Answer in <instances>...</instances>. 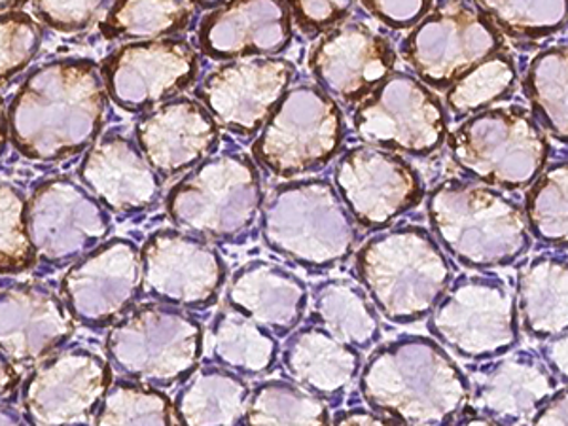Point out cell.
<instances>
[{
  "label": "cell",
  "instance_id": "obj_1",
  "mask_svg": "<svg viewBox=\"0 0 568 426\" xmlns=\"http://www.w3.org/2000/svg\"><path fill=\"white\" fill-rule=\"evenodd\" d=\"M106 90L95 63L58 59L27 78L8 109L13 146L33 162H65L103 130Z\"/></svg>",
  "mask_w": 568,
  "mask_h": 426
},
{
  "label": "cell",
  "instance_id": "obj_2",
  "mask_svg": "<svg viewBox=\"0 0 568 426\" xmlns=\"http://www.w3.org/2000/svg\"><path fill=\"white\" fill-rule=\"evenodd\" d=\"M361 393L394 425H447L465 414L470 383L452 356L428 337H402L369 356Z\"/></svg>",
  "mask_w": 568,
  "mask_h": 426
},
{
  "label": "cell",
  "instance_id": "obj_3",
  "mask_svg": "<svg viewBox=\"0 0 568 426\" xmlns=\"http://www.w3.org/2000/svg\"><path fill=\"white\" fill-rule=\"evenodd\" d=\"M355 270L375 307L396 324L428 317L453 281L452 264L436 237L412 224L366 241L356 252Z\"/></svg>",
  "mask_w": 568,
  "mask_h": 426
},
{
  "label": "cell",
  "instance_id": "obj_4",
  "mask_svg": "<svg viewBox=\"0 0 568 426\" xmlns=\"http://www.w3.org/2000/svg\"><path fill=\"white\" fill-rule=\"evenodd\" d=\"M428 219L439 246L470 270L516 264L532 245L524 209L479 182L447 181L434 187Z\"/></svg>",
  "mask_w": 568,
  "mask_h": 426
},
{
  "label": "cell",
  "instance_id": "obj_5",
  "mask_svg": "<svg viewBox=\"0 0 568 426\" xmlns=\"http://www.w3.org/2000/svg\"><path fill=\"white\" fill-rule=\"evenodd\" d=\"M260 213L265 245L311 272L336 267L355 248V219L328 181L283 184Z\"/></svg>",
  "mask_w": 568,
  "mask_h": 426
},
{
  "label": "cell",
  "instance_id": "obj_6",
  "mask_svg": "<svg viewBox=\"0 0 568 426\" xmlns=\"http://www.w3.org/2000/svg\"><path fill=\"white\" fill-rule=\"evenodd\" d=\"M262 205L258 168L240 152L211 155L168 195V213L176 227L219 243H243Z\"/></svg>",
  "mask_w": 568,
  "mask_h": 426
},
{
  "label": "cell",
  "instance_id": "obj_7",
  "mask_svg": "<svg viewBox=\"0 0 568 426\" xmlns=\"http://www.w3.org/2000/svg\"><path fill=\"white\" fill-rule=\"evenodd\" d=\"M453 160L471 179L500 190H521L542 173L549 141L521 106L481 110L449 135Z\"/></svg>",
  "mask_w": 568,
  "mask_h": 426
},
{
  "label": "cell",
  "instance_id": "obj_8",
  "mask_svg": "<svg viewBox=\"0 0 568 426\" xmlns=\"http://www.w3.org/2000/svg\"><path fill=\"white\" fill-rule=\"evenodd\" d=\"M205 334L197 318L168 304H144L120 318L106 339L110 362L152 387H175L194 374Z\"/></svg>",
  "mask_w": 568,
  "mask_h": 426
},
{
  "label": "cell",
  "instance_id": "obj_9",
  "mask_svg": "<svg viewBox=\"0 0 568 426\" xmlns=\"http://www.w3.org/2000/svg\"><path fill=\"white\" fill-rule=\"evenodd\" d=\"M345 122L334 98L317 85L286 91L252 146L262 168L281 179L313 173L342 149Z\"/></svg>",
  "mask_w": 568,
  "mask_h": 426
},
{
  "label": "cell",
  "instance_id": "obj_10",
  "mask_svg": "<svg viewBox=\"0 0 568 426\" xmlns=\"http://www.w3.org/2000/svg\"><path fill=\"white\" fill-rule=\"evenodd\" d=\"M428 317L434 336L466 361L506 355L519 339L516 296L497 277H460Z\"/></svg>",
  "mask_w": 568,
  "mask_h": 426
},
{
  "label": "cell",
  "instance_id": "obj_11",
  "mask_svg": "<svg viewBox=\"0 0 568 426\" xmlns=\"http://www.w3.org/2000/svg\"><path fill=\"white\" fill-rule=\"evenodd\" d=\"M353 123L369 146L419 158L442 149L447 135L446 109L438 95L404 72H390L362 99Z\"/></svg>",
  "mask_w": 568,
  "mask_h": 426
},
{
  "label": "cell",
  "instance_id": "obj_12",
  "mask_svg": "<svg viewBox=\"0 0 568 426\" xmlns=\"http://www.w3.org/2000/svg\"><path fill=\"white\" fill-rule=\"evenodd\" d=\"M412 29L402 55L436 90H447L471 67L503 50L497 29L466 0H449Z\"/></svg>",
  "mask_w": 568,
  "mask_h": 426
},
{
  "label": "cell",
  "instance_id": "obj_13",
  "mask_svg": "<svg viewBox=\"0 0 568 426\" xmlns=\"http://www.w3.org/2000/svg\"><path fill=\"white\" fill-rule=\"evenodd\" d=\"M27 227L37 260L67 265L106 240L110 219L84 184L58 176L42 182L27 201Z\"/></svg>",
  "mask_w": 568,
  "mask_h": 426
},
{
  "label": "cell",
  "instance_id": "obj_14",
  "mask_svg": "<svg viewBox=\"0 0 568 426\" xmlns=\"http://www.w3.org/2000/svg\"><path fill=\"white\" fill-rule=\"evenodd\" d=\"M141 265L146 294L179 310H209L226 283L220 252L182 230L152 233L142 246Z\"/></svg>",
  "mask_w": 568,
  "mask_h": 426
},
{
  "label": "cell",
  "instance_id": "obj_15",
  "mask_svg": "<svg viewBox=\"0 0 568 426\" xmlns=\"http://www.w3.org/2000/svg\"><path fill=\"white\" fill-rule=\"evenodd\" d=\"M200 74V55L179 39L142 40L104 59L101 77L109 98L128 112H142L181 95Z\"/></svg>",
  "mask_w": 568,
  "mask_h": 426
},
{
  "label": "cell",
  "instance_id": "obj_16",
  "mask_svg": "<svg viewBox=\"0 0 568 426\" xmlns=\"http://www.w3.org/2000/svg\"><path fill=\"white\" fill-rule=\"evenodd\" d=\"M334 186L356 224L382 230L417 207L425 187L409 163L377 146H356L337 162Z\"/></svg>",
  "mask_w": 568,
  "mask_h": 426
},
{
  "label": "cell",
  "instance_id": "obj_17",
  "mask_svg": "<svg viewBox=\"0 0 568 426\" xmlns=\"http://www.w3.org/2000/svg\"><path fill=\"white\" fill-rule=\"evenodd\" d=\"M112 385L109 362L85 349H65L40 362L23 385V412L34 425L93 423Z\"/></svg>",
  "mask_w": 568,
  "mask_h": 426
},
{
  "label": "cell",
  "instance_id": "obj_18",
  "mask_svg": "<svg viewBox=\"0 0 568 426\" xmlns=\"http://www.w3.org/2000/svg\"><path fill=\"white\" fill-rule=\"evenodd\" d=\"M294 78L296 67L288 59L230 61L201 82L197 98L214 122L235 135L252 136L262 131Z\"/></svg>",
  "mask_w": 568,
  "mask_h": 426
},
{
  "label": "cell",
  "instance_id": "obj_19",
  "mask_svg": "<svg viewBox=\"0 0 568 426\" xmlns=\"http://www.w3.org/2000/svg\"><path fill=\"white\" fill-rule=\"evenodd\" d=\"M141 288V252L128 240H112L88 252L72 265L61 286L72 318L91 328H104L125 317Z\"/></svg>",
  "mask_w": 568,
  "mask_h": 426
},
{
  "label": "cell",
  "instance_id": "obj_20",
  "mask_svg": "<svg viewBox=\"0 0 568 426\" xmlns=\"http://www.w3.org/2000/svg\"><path fill=\"white\" fill-rule=\"evenodd\" d=\"M394 65L396 53L390 42L362 23L329 29L310 55V69L321 90L345 104L361 103Z\"/></svg>",
  "mask_w": 568,
  "mask_h": 426
},
{
  "label": "cell",
  "instance_id": "obj_21",
  "mask_svg": "<svg viewBox=\"0 0 568 426\" xmlns=\"http://www.w3.org/2000/svg\"><path fill=\"white\" fill-rule=\"evenodd\" d=\"M136 144L163 179L181 175L213 155L219 146V123L203 104L171 99L150 110L135 128Z\"/></svg>",
  "mask_w": 568,
  "mask_h": 426
},
{
  "label": "cell",
  "instance_id": "obj_22",
  "mask_svg": "<svg viewBox=\"0 0 568 426\" xmlns=\"http://www.w3.org/2000/svg\"><path fill=\"white\" fill-rule=\"evenodd\" d=\"M291 42L292 16L284 0H230L200 26L201 52L219 61L273 58Z\"/></svg>",
  "mask_w": 568,
  "mask_h": 426
},
{
  "label": "cell",
  "instance_id": "obj_23",
  "mask_svg": "<svg viewBox=\"0 0 568 426\" xmlns=\"http://www.w3.org/2000/svg\"><path fill=\"white\" fill-rule=\"evenodd\" d=\"M80 181L112 213L133 214L154 205L162 176L139 144L122 133L98 136L80 165Z\"/></svg>",
  "mask_w": 568,
  "mask_h": 426
},
{
  "label": "cell",
  "instance_id": "obj_24",
  "mask_svg": "<svg viewBox=\"0 0 568 426\" xmlns=\"http://www.w3.org/2000/svg\"><path fill=\"white\" fill-rule=\"evenodd\" d=\"M557 390L559 379L542 358L519 351L479 375L476 390L470 394L478 417H470L468 423L527 425Z\"/></svg>",
  "mask_w": 568,
  "mask_h": 426
},
{
  "label": "cell",
  "instance_id": "obj_25",
  "mask_svg": "<svg viewBox=\"0 0 568 426\" xmlns=\"http://www.w3.org/2000/svg\"><path fill=\"white\" fill-rule=\"evenodd\" d=\"M72 315L42 284H13L0 291V351L12 362H37L71 337Z\"/></svg>",
  "mask_w": 568,
  "mask_h": 426
},
{
  "label": "cell",
  "instance_id": "obj_26",
  "mask_svg": "<svg viewBox=\"0 0 568 426\" xmlns=\"http://www.w3.org/2000/svg\"><path fill=\"white\" fill-rule=\"evenodd\" d=\"M227 305L278 336H288L307 310V286L281 265L256 260L233 275Z\"/></svg>",
  "mask_w": 568,
  "mask_h": 426
},
{
  "label": "cell",
  "instance_id": "obj_27",
  "mask_svg": "<svg viewBox=\"0 0 568 426\" xmlns=\"http://www.w3.org/2000/svg\"><path fill=\"white\" fill-rule=\"evenodd\" d=\"M292 382L334 402L353 385L362 368L361 351L339 342L321 326H305L292 334L283 351Z\"/></svg>",
  "mask_w": 568,
  "mask_h": 426
},
{
  "label": "cell",
  "instance_id": "obj_28",
  "mask_svg": "<svg viewBox=\"0 0 568 426\" xmlns=\"http://www.w3.org/2000/svg\"><path fill=\"white\" fill-rule=\"evenodd\" d=\"M567 258L561 254H540L519 272L517 315L529 336L548 339L567 332Z\"/></svg>",
  "mask_w": 568,
  "mask_h": 426
},
{
  "label": "cell",
  "instance_id": "obj_29",
  "mask_svg": "<svg viewBox=\"0 0 568 426\" xmlns=\"http://www.w3.org/2000/svg\"><path fill=\"white\" fill-rule=\"evenodd\" d=\"M251 388L230 369L201 368L176 396L175 412L186 425H240Z\"/></svg>",
  "mask_w": 568,
  "mask_h": 426
},
{
  "label": "cell",
  "instance_id": "obj_30",
  "mask_svg": "<svg viewBox=\"0 0 568 426\" xmlns=\"http://www.w3.org/2000/svg\"><path fill=\"white\" fill-rule=\"evenodd\" d=\"M214 362L233 374L258 377L273 368L278 356L277 337L240 311H222L209 334Z\"/></svg>",
  "mask_w": 568,
  "mask_h": 426
},
{
  "label": "cell",
  "instance_id": "obj_31",
  "mask_svg": "<svg viewBox=\"0 0 568 426\" xmlns=\"http://www.w3.org/2000/svg\"><path fill=\"white\" fill-rule=\"evenodd\" d=\"M318 326L356 351H368L382 337V323L366 294L349 281L334 278L315 291Z\"/></svg>",
  "mask_w": 568,
  "mask_h": 426
},
{
  "label": "cell",
  "instance_id": "obj_32",
  "mask_svg": "<svg viewBox=\"0 0 568 426\" xmlns=\"http://www.w3.org/2000/svg\"><path fill=\"white\" fill-rule=\"evenodd\" d=\"M192 18V0H114L101 33L109 40L163 39L182 33Z\"/></svg>",
  "mask_w": 568,
  "mask_h": 426
},
{
  "label": "cell",
  "instance_id": "obj_33",
  "mask_svg": "<svg viewBox=\"0 0 568 426\" xmlns=\"http://www.w3.org/2000/svg\"><path fill=\"white\" fill-rule=\"evenodd\" d=\"M567 45H554L536 55L525 77V93L532 104L535 120L559 139L567 141Z\"/></svg>",
  "mask_w": 568,
  "mask_h": 426
},
{
  "label": "cell",
  "instance_id": "obj_34",
  "mask_svg": "<svg viewBox=\"0 0 568 426\" xmlns=\"http://www.w3.org/2000/svg\"><path fill=\"white\" fill-rule=\"evenodd\" d=\"M326 402L288 382H267L254 388L246 406L245 425H328Z\"/></svg>",
  "mask_w": 568,
  "mask_h": 426
},
{
  "label": "cell",
  "instance_id": "obj_35",
  "mask_svg": "<svg viewBox=\"0 0 568 426\" xmlns=\"http://www.w3.org/2000/svg\"><path fill=\"white\" fill-rule=\"evenodd\" d=\"M516 84V63L500 50L447 88V106L457 118L471 116L508 98Z\"/></svg>",
  "mask_w": 568,
  "mask_h": 426
},
{
  "label": "cell",
  "instance_id": "obj_36",
  "mask_svg": "<svg viewBox=\"0 0 568 426\" xmlns=\"http://www.w3.org/2000/svg\"><path fill=\"white\" fill-rule=\"evenodd\" d=\"M568 169L556 163L536 176L527 194L525 219L530 233L546 245L565 248L567 222Z\"/></svg>",
  "mask_w": 568,
  "mask_h": 426
},
{
  "label": "cell",
  "instance_id": "obj_37",
  "mask_svg": "<svg viewBox=\"0 0 568 426\" xmlns=\"http://www.w3.org/2000/svg\"><path fill=\"white\" fill-rule=\"evenodd\" d=\"M476 7L511 39H546L567 23L565 0H476Z\"/></svg>",
  "mask_w": 568,
  "mask_h": 426
},
{
  "label": "cell",
  "instance_id": "obj_38",
  "mask_svg": "<svg viewBox=\"0 0 568 426\" xmlns=\"http://www.w3.org/2000/svg\"><path fill=\"white\" fill-rule=\"evenodd\" d=\"M95 425H179L168 394L146 383L110 385L95 414Z\"/></svg>",
  "mask_w": 568,
  "mask_h": 426
},
{
  "label": "cell",
  "instance_id": "obj_39",
  "mask_svg": "<svg viewBox=\"0 0 568 426\" xmlns=\"http://www.w3.org/2000/svg\"><path fill=\"white\" fill-rule=\"evenodd\" d=\"M37 262L27 227V197L20 187L0 182V275L27 272Z\"/></svg>",
  "mask_w": 568,
  "mask_h": 426
},
{
  "label": "cell",
  "instance_id": "obj_40",
  "mask_svg": "<svg viewBox=\"0 0 568 426\" xmlns=\"http://www.w3.org/2000/svg\"><path fill=\"white\" fill-rule=\"evenodd\" d=\"M42 44L37 21L23 12L0 13V84L26 71Z\"/></svg>",
  "mask_w": 568,
  "mask_h": 426
},
{
  "label": "cell",
  "instance_id": "obj_41",
  "mask_svg": "<svg viewBox=\"0 0 568 426\" xmlns=\"http://www.w3.org/2000/svg\"><path fill=\"white\" fill-rule=\"evenodd\" d=\"M109 0H33L34 12L59 33H80L98 20Z\"/></svg>",
  "mask_w": 568,
  "mask_h": 426
},
{
  "label": "cell",
  "instance_id": "obj_42",
  "mask_svg": "<svg viewBox=\"0 0 568 426\" xmlns=\"http://www.w3.org/2000/svg\"><path fill=\"white\" fill-rule=\"evenodd\" d=\"M296 20L297 27L307 34L326 33L342 23L355 7V0H284Z\"/></svg>",
  "mask_w": 568,
  "mask_h": 426
},
{
  "label": "cell",
  "instance_id": "obj_43",
  "mask_svg": "<svg viewBox=\"0 0 568 426\" xmlns=\"http://www.w3.org/2000/svg\"><path fill=\"white\" fill-rule=\"evenodd\" d=\"M372 16L390 29H412L433 12L438 0H361Z\"/></svg>",
  "mask_w": 568,
  "mask_h": 426
},
{
  "label": "cell",
  "instance_id": "obj_44",
  "mask_svg": "<svg viewBox=\"0 0 568 426\" xmlns=\"http://www.w3.org/2000/svg\"><path fill=\"white\" fill-rule=\"evenodd\" d=\"M542 362L559 382H567V332L544 339Z\"/></svg>",
  "mask_w": 568,
  "mask_h": 426
},
{
  "label": "cell",
  "instance_id": "obj_45",
  "mask_svg": "<svg viewBox=\"0 0 568 426\" xmlns=\"http://www.w3.org/2000/svg\"><path fill=\"white\" fill-rule=\"evenodd\" d=\"M567 390H557L546 404H544L538 414L532 419V425H567L568 420V406H567Z\"/></svg>",
  "mask_w": 568,
  "mask_h": 426
},
{
  "label": "cell",
  "instance_id": "obj_46",
  "mask_svg": "<svg viewBox=\"0 0 568 426\" xmlns=\"http://www.w3.org/2000/svg\"><path fill=\"white\" fill-rule=\"evenodd\" d=\"M337 425H390L393 420L387 419L385 415L375 414L374 409H364V407H353L349 412L334 417Z\"/></svg>",
  "mask_w": 568,
  "mask_h": 426
},
{
  "label": "cell",
  "instance_id": "obj_47",
  "mask_svg": "<svg viewBox=\"0 0 568 426\" xmlns=\"http://www.w3.org/2000/svg\"><path fill=\"white\" fill-rule=\"evenodd\" d=\"M20 382L18 369L13 368L12 361L0 351V400L12 393Z\"/></svg>",
  "mask_w": 568,
  "mask_h": 426
},
{
  "label": "cell",
  "instance_id": "obj_48",
  "mask_svg": "<svg viewBox=\"0 0 568 426\" xmlns=\"http://www.w3.org/2000/svg\"><path fill=\"white\" fill-rule=\"evenodd\" d=\"M26 420L20 409L10 406H0V425H20V423H26Z\"/></svg>",
  "mask_w": 568,
  "mask_h": 426
},
{
  "label": "cell",
  "instance_id": "obj_49",
  "mask_svg": "<svg viewBox=\"0 0 568 426\" xmlns=\"http://www.w3.org/2000/svg\"><path fill=\"white\" fill-rule=\"evenodd\" d=\"M8 135H10V128H8V112L4 109V103L0 99V158L4 155L8 146Z\"/></svg>",
  "mask_w": 568,
  "mask_h": 426
},
{
  "label": "cell",
  "instance_id": "obj_50",
  "mask_svg": "<svg viewBox=\"0 0 568 426\" xmlns=\"http://www.w3.org/2000/svg\"><path fill=\"white\" fill-rule=\"evenodd\" d=\"M26 0H0V13L13 12L23 4Z\"/></svg>",
  "mask_w": 568,
  "mask_h": 426
},
{
  "label": "cell",
  "instance_id": "obj_51",
  "mask_svg": "<svg viewBox=\"0 0 568 426\" xmlns=\"http://www.w3.org/2000/svg\"><path fill=\"white\" fill-rule=\"evenodd\" d=\"M194 4H197V7L201 8H220L222 4H226V2H230V0H192Z\"/></svg>",
  "mask_w": 568,
  "mask_h": 426
}]
</instances>
